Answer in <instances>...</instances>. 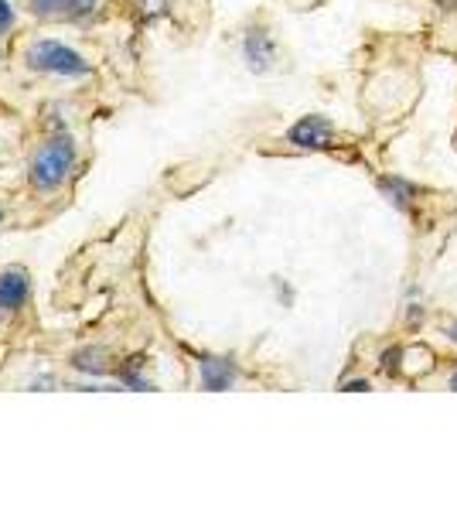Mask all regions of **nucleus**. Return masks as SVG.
Segmentation results:
<instances>
[{"mask_svg":"<svg viewBox=\"0 0 457 512\" xmlns=\"http://www.w3.org/2000/svg\"><path fill=\"white\" fill-rule=\"evenodd\" d=\"M99 0H62V18L65 21H89L96 14Z\"/></svg>","mask_w":457,"mask_h":512,"instance_id":"12","label":"nucleus"},{"mask_svg":"<svg viewBox=\"0 0 457 512\" xmlns=\"http://www.w3.org/2000/svg\"><path fill=\"white\" fill-rule=\"evenodd\" d=\"M338 390H342V393H369L372 379L369 376H342V379H338Z\"/></svg>","mask_w":457,"mask_h":512,"instance_id":"15","label":"nucleus"},{"mask_svg":"<svg viewBox=\"0 0 457 512\" xmlns=\"http://www.w3.org/2000/svg\"><path fill=\"white\" fill-rule=\"evenodd\" d=\"M376 192L386 198V205H393V209L403 212V216H413L417 205L423 202V188L406 175H379Z\"/></svg>","mask_w":457,"mask_h":512,"instance_id":"7","label":"nucleus"},{"mask_svg":"<svg viewBox=\"0 0 457 512\" xmlns=\"http://www.w3.org/2000/svg\"><path fill=\"white\" fill-rule=\"evenodd\" d=\"M440 14H457V0H430Z\"/></svg>","mask_w":457,"mask_h":512,"instance_id":"19","label":"nucleus"},{"mask_svg":"<svg viewBox=\"0 0 457 512\" xmlns=\"http://www.w3.org/2000/svg\"><path fill=\"white\" fill-rule=\"evenodd\" d=\"M239 362L232 355H215L205 352L198 355V386L209 393H226L239 383Z\"/></svg>","mask_w":457,"mask_h":512,"instance_id":"5","label":"nucleus"},{"mask_svg":"<svg viewBox=\"0 0 457 512\" xmlns=\"http://www.w3.org/2000/svg\"><path fill=\"white\" fill-rule=\"evenodd\" d=\"M137 14L144 24H157L171 14V0H137Z\"/></svg>","mask_w":457,"mask_h":512,"instance_id":"11","label":"nucleus"},{"mask_svg":"<svg viewBox=\"0 0 457 512\" xmlns=\"http://www.w3.org/2000/svg\"><path fill=\"white\" fill-rule=\"evenodd\" d=\"M24 69L38 72V76H52V79H86L93 76V62L86 55H79L72 45L58 38H35L28 41L21 55Z\"/></svg>","mask_w":457,"mask_h":512,"instance_id":"2","label":"nucleus"},{"mask_svg":"<svg viewBox=\"0 0 457 512\" xmlns=\"http://www.w3.org/2000/svg\"><path fill=\"white\" fill-rule=\"evenodd\" d=\"M444 342L457 345V318L451 321V325H444Z\"/></svg>","mask_w":457,"mask_h":512,"instance_id":"20","label":"nucleus"},{"mask_svg":"<svg viewBox=\"0 0 457 512\" xmlns=\"http://www.w3.org/2000/svg\"><path fill=\"white\" fill-rule=\"evenodd\" d=\"M273 291H277V301L284 304V308H290V304H294V287H287V280L273 277Z\"/></svg>","mask_w":457,"mask_h":512,"instance_id":"17","label":"nucleus"},{"mask_svg":"<svg viewBox=\"0 0 457 512\" xmlns=\"http://www.w3.org/2000/svg\"><path fill=\"white\" fill-rule=\"evenodd\" d=\"M447 386H451V390H457V366H454V373L447 376Z\"/></svg>","mask_w":457,"mask_h":512,"instance_id":"21","label":"nucleus"},{"mask_svg":"<svg viewBox=\"0 0 457 512\" xmlns=\"http://www.w3.org/2000/svg\"><path fill=\"white\" fill-rule=\"evenodd\" d=\"M0 62H4V48H0Z\"/></svg>","mask_w":457,"mask_h":512,"instance_id":"23","label":"nucleus"},{"mask_svg":"<svg viewBox=\"0 0 457 512\" xmlns=\"http://www.w3.org/2000/svg\"><path fill=\"white\" fill-rule=\"evenodd\" d=\"M58 386V376H52V373H41V376H35L28 383V390H55Z\"/></svg>","mask_w":457,"mask_h":512,"instance_id":"18","label":"nucleus"},{"mask_svg":"<svg viewBox=\"0 0 457 512\" xmlns=\"http://www.w3.org/2000/svg\"><path fill=\"white\" fill-rule=\"evenodd\" d=\"M0 226H4V205H0Z\"/></svg>","mask_w":457,"mask_h":512,"instance_id":"22","label":"nucleus"},{"mask_svg":"<svg viewBox=\"0 0 457 512\" xmlns=\"http://www.w3.org/2000/svg\"><path fill=\"white\" fill-rule=\"evenodd\" d=\"M69 366L86 379H103L116 369L106 345H82V349H76L69 355Z\"/></svg>","mask_w":457,"mask_h":512,"instance_id":"8","label":"nucleus"},{"mask_svg":"<svg viewBox=\"0 0 457 512\" xmlns=\"http://www.w3.org/2000/svg\"><path fill=\"white\" fill-rule=\"evenodd\" d=\"M427 318H430V311H427V304H423V301H410L403 308V325L410 328V332H420V328L427 325Z\"/></svg>","mask_w":457,"mask_h":512,"instance_id":"13","label":"nucleus"},{"mask_svg":"<svg viewBox=\"0 0 457 512\" xmlns=\"http://www.w3.org/2000/svg\"><path fill=\"white\" fill-rule=\"evenodd\" d=\"M403 366H406V345H400V342L386 345V349L379 352V359H376L379 376H386V379H406Z\"/></svg>","mask_w":457,"mask_h":512,"instance_id":"10","label":"nucleus"},{"mask_svg":"<svg viewBox=\"0 0 457 512\" xmlns=\"http://www.w3.org/2000/svg\"><path fill=\"white\" fill-rule=\"evenodd\" d=\"M14 21H18L14 4H11V0H0V35H7V31L14 28Z\"/></svg>","mask_w":457,"mask_h":512,"instance_id":"16","label":"nucleus"},{"mask_svg":"<svg viewBox=\"0 0 457 512\" xmlns=\"http://www.w3.org/2000/svg\"><path fill=\"white\" fill-rule=\"evenodd\" d=\"M28 11L35 18H62V0H31Z\"/></svg>","mask_w":457,"mask_h":512,"instance_id":"14","label":"nucleus"},{"mask_svg":"<svg viewBox=\"0 0 457 512\" xmlns=\"http://www.w3.org/2000/svg\"><path fill=\"white\" fill-rule=\"evenodd\" d=\"M31 301V274L24 267L0 270V321L18 315Z\"/></svg>","mask_w":457,"mask_h":512,"instance_id":"6","label":"nucleus"},{"mask_svg":"<svg viewBox=\"0 0 457 512\" xmlns=\"http://www.w3.org/2000/svg\"><path fill=\"white\" fill-rule=\"evenodd\" d=\"M113 376L123 390H134V393L157 390L154 379H147V355H130V359H123L120 366L113 369Z\"/></svg>","mask_w":457,"mask_h":512,"instance_id":"9","label":"nucleus"},{"mask_svg":"<svg viewBox=\"0 0 457 512\" xmlns=\"http://www.w3.org/2000/svg\"><path fill=\"white\" fill-rule=\"evenodd\" d=\"M338 140V127L331 117H324V113H304V117H297L294 123L287 127L284 134V144L294 147V151H331Z\"/></svg>","mask_w":457,"mask_h":512,"instance_id":"3","label":"nucleus"},{"mask_svg":"<svg viewBox=\"0 0 457 512\" xmlns=\"http://www.w3.org/2000/svg\"><path fill=\"white\" fill-rule=\"evenodd\" d=\"M79 161V147L72 134H52L45 140V144L35 151V158L28 164V185L35 188V192H58V188L65 185V178L72 175V168H76Z\"/></svg>","mask_w":457,"mask_h":512,"instance_id":"1","label":"nucleus"},{"mask_svg":"<svg viewBox=\"0 0 457 512\" xmlns=\"http://www.w3.org/2000/svg\"><path fill=\"white\" fill-rule=\"evenodd\" d=\"M239 55H243L246 69L253 76H267L280 62V45L267 24H249L243 31V41H239Z\"/></svg>","mask_w":457,"mask_h":512,"instance_id":"4","label":"nucleus"}]
</instances>
